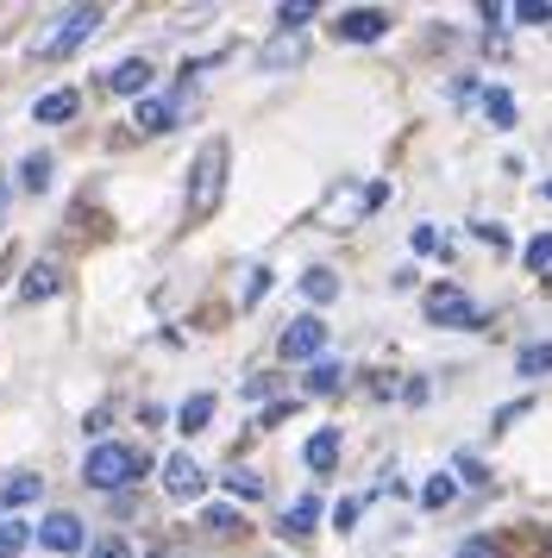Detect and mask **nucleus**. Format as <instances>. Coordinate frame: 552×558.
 Here are the masks:
<instances>
[{
    "label": "nucleus",
    "instance_id": "nucleus-1",
    "mask_svg": "<svg viewBox=\"0 0 552 558\" xmlns=\"http://www.w3.org/2000/svg\"><path fill=\"white\" fill-rule=\"evenodd\" d=\"M226 163H232V145H226V138H207L195 151V163H189V202H182V220H189V227H201L207 214H220Z\"/></svg>",
    "mask_w": 552,
    "mask_h": 558
},
{
    "label": "nucleus",
    "instance_id": "nucleus-2",
    "mask_svg": "<svg viewBox=\"0 0 552 558\" xmlns=\"http://www.w3.org/2000/svg\"><path fill=\"white\" fill-rule=\"evenodd\" d=\"M145 471H151V458L139 446H120V439H95L88 458H82V483L88 489H132Z\"/></svg>",
    "mask_w": 552,
    "mask_h": 558
},
{
    "label": "nucleus",
    "instance_id": "nucleus-3",
    "mask_svg": "<svg viewBox=\"0 0 552 558\" xmlns=\"http://www.w3.org/2000/svg\"><path fill=\"white\" fill-rule=\"evenodd\" d=\"M100 20H107V7H63V13H50L45 32L32 38V51L45 57V63H57V57H75L88 38L100 32Z\"/></svg>",
    "mask_w": 552,
    "mask_h": 558
},
{
    "label": "nucleus",
    "instance_id": "nucleus-4",
    "mask_svg": "<svg viewBox=\"0 0 552 558\" xmlns=\"http://www.w3.org/2000/svg\"><path fill=\"white\" fill-rule=\"evenodd\" d=\"M421 307H427V320H433V327H452V332H477V327H483V307H477L458 282H433Z\"/></svg>",
    "mask_w": 552,
    "mask_h": 558
},
{
    "label": "nucleus",
    "instance_id": "nucleus-5",
    "mask_svg": "<svg viewBox=\"0 0 552 558\" xmlns=\"http://www.w3.org/2000/svg\"><path fill=\"white\" fill-rule=\"evenodd\" d=\"M32 546H45L50 558H75V553H88V533H82V514H70V508H57V514H45V521L32 527Z\"/></svg>",
    "mask_w": 552,
    "mask_h": 558
},
{
    "label": "nucleus",
    "instance_id": "nucleus-6",
    "mask_svg": "<svg viewBox=\"0 0 552 558\" xmlns=\"http://www.w3.org/2000/svg\"><path fill=\"white\" fill-rule=\"evenodd\" d=\"M383 202H389V189H383V182H371V189H351V182H346V189H333V195H326L321 220L333 232H346L358 214H371V207H383Z\"/></svg>",
    "mask_w": 552,
    "mask_h": 558
},
{
    "label": "nucleus",
    "instance_id": "nucleus-7",
    "mask_svg": "<svg viewBox=\"0 0 552 558\" xmlns=\"http://www.w3.org/2000/svg\"><path fill=\"white\" fill-rule=\"evenodd\" d=\"M276 352L289 357V364H314V357H326V320L321 314H296V320L283 327V339H276Z\"/></svg>",
    "mask_w": 552,
    "mask_h": 558
},
{
    "label": "nucleus",
    "instance_id": "nucleus-8",
    "mask_svg": "<svg viewBox=\"0 0 552 558\" xmlns=\"http://www.w3.org/2000/svg\"><path fill=\"white\" fill-rule=\"evenodd\" d=\"M383 32H389V13H383V7H346V13L333 20V38H339V45H376Z\"/></svg>",
    "mask_w": 552,
    "mask_h": 558
},
{
    "label": "nucleus",
    "instance_id": "nucleus-9",
    "mask_svg": "<svg viewBox=\"0 0 552 558\" xmlns=\"http://www.w3.org/2000/svg\"><path fill=\"white\" fill-rule=\"evenodd\" d=\"M151 76H157V70H151V57H120V63H107V70H100V88H107V95H132V101H145Z\"/></svg>",
    "mask_w": 552,
    "mask_h": 558
},
{
    "label": "nucleus",
    "instance_id": "nucleus-10",
    "mask_svg": "<svg viewBox=\"0 0 552 558\" xmlns=\"http://www.w3.org/2000/svg\"><path fill=\"white\" fill-rule=\"evenodd\" d=\"M164 489H170L176 502H195L201 489H207V471H201L189 452H170L164 458Z\"/></svg>",
    "mask_w": 552,
    "mask_h": 558
},
{
    "label": "nucleus",
    "instance_id": "nucleus-11",
    "mask_svg": "<svg viewBox=\"0 0 552 558\" xmlns=\"http://www.w3.org/2000/svg\"><path fill=\"white\" fill-rule=\"evenodd\" d=\"M75 113H82V95H75V88H50V95L32 101V120H38V126H63Z\"/></svg>",
    "mask_w": 552,
    "mask_h": 558
},
{
    "label": "nucleus",
    "instance_id": "nucleus-12",
    "mask_svg": "<svg viewBox=\"0 0 552 558\" xmlns=\"http://www.w3.org/2000/svg\"><path fill=\"white\" fill-rule=\"evenodd\" d=\"M301 464H308L314 477H326V471L339 464V427H314V433H308V446H301Z\"/></svg>",
    "mask_w": 552,
    "mask_h": 558
},
{
    "label": "nucleus",
    "instance_id": "nucleus-13",
    "mask_svg": "<svg viewBox=\"0 0 552 558\" xmlns=\"http://www.w3.org/2000/svg\"><path fill=\"white\" fill-rule=\"evenodd\" d=\"M57 289H63V270H57L50 257H38V264L25 270V282H20V302H25V307H38V302H50Z\"/></svg>",
    "mask_w": 552,
    "mask_h": 558
},
{
    "label": "nucleus",
    "instance_id": "nucleus-14",
    "mask_svg": "<svg viewBox=\"0 0 552 558\" xmlns=\"http://www.w3.org/2000/svg\"><path fill=\"white\" fill-rule=\"evenodd\" d=\"M176 113H182V107H176L170 95H145V101H139V113H132V126L157 138V132H176Z\"/></svg>",
    "mask_w": 552,
    "mask_h": 558
},
{
    "label": "nucleus",
    "instance_id": "nucleus-15",
    "mask_svg": "<svg viewBox=\"0 0 552 558\" xmlns=\"http://www.w3.org/2000/svg\"><path fill=\"white\" fill-rule=\"evenodd\" d=\"M214 396H207V389H201V396H189V402L176 408V433H189V439H195V433H207L214 427Z\"/></svg>",
    "mask_w": 552,
    "mask_h": 558
},
{
    "label": "nucleus",
    "instance_id": "nucleus-16",
    "mask_svg": "<svg viewBox=\"0 0 552 558\" xmlns=\"http://www.w3.org/2000/svg\"><path fill=\"white\" fill-rule=\"evenodd\" d=\"M38 496H45V477H32V471H20V477L0 483V508H13V514H20V508H32Z\"/></svg>",
    "mask_w": 552,
    "mask_h": 558
},
{
    "label": "nucleus",
    "instance_id": "nucleus-17",
    "mask_svg": "<svg viewBox=\"0 0 552 558\" xmlns=\"http://www.w3.org/2000/svg\"><path fill=\"white\" fill-rule=\"evenodd\" d=\"M321 514H326L321 496H296V502L283 508V533H296V539H301V533H314V527H321Z\"/></svg>",
    "mask_w": 552,
    "mask_h": 558
},
{
    "label": "nucleus",
    "instance_id": "nucleus-18",
    "mask_svg": "<svg viewBox=\"0 0 552 558\" xmlns=\"http://www.w3.org/2000/svg\"><path fill=\"white\" fill-rule=\"evenodd\" d=\"M339 383H346V364H333V357H314V364H308V377H301V389H308V396H333Z\"/></svg>",
    "mask_w": 552,
    "mask_h": 558
},
{
    "label": "nucleus",
    "instance_id": "nucleus-19",
    "mask_svg": "<svg viewBox=\"0 0 552 558\" xmlns=\"http://www.w3.org/2000/svg\"><path fill=\"white\" fill-rule=\"evenodd\" d=\"M50 170H57V163H50V151H25L20 157V189H25V195H45Z\"/></svg>",
    "mask_w": 552,
    "mask_h": 558
},
{
    "label": "nucleus",
    "instance_id": "nucleus-20",
    "mask_svg": "<svg viewBox=\"0 0 552 558\" xmlns=\"http://www.w3.org/2000/svg\"><path fill=\"white\" fill-rule=\"evenodd\" d=\"M301 295H308V307H326V302H339V277L333 270H301Z\"/></svg>",
    "mask_w": 552,
    "mask_h": 558
},
{
    "label": "nucleus",
    "instance_id": "nucleus-21",
    "mask_svg": "<svg viewBox=\"0 0 552 558\" xmlns=\"http://www.w3.org/2000/svg\"><path fill=\"white\" fill-rule=\"evenodd\" d=\"M483 113H490L496 132H508L515 126V95H508V88H483Z\"/></svg>",
    "mask_w": 552,
    "mask_h": 558
},
{
    "label": "nucleus",
    "instance_id": "nucleus-22",
    "mask_svg": "<svg viewBox=\"0 0 552 558\" xmlns=\"http://www.w3.org/2000/svg\"><path fill=\"white\" fill-rule=\"evenodd\" d=\"M452 496H458V477H452V471H433V477L421 483V508H446Z\"/></svg>",
    "mask_w": 552,
    "mask_h": 558
},
{
    "label": "nucleus",
    "instance_id": "nucleus-23",
    "mask_svg": "<svg viewBox=\"0 0 552 558\" xmlns=\"http://www.w3.org/2000/svg\"><path fill=\"white\" fill-rule=\"evenodd\" d=\"M201 527H207V533H239L245 521H239V508H226V502H207V508H201Z\"/></svg>",
    "mask_w": 552,
    "mask_h": 558
},
{
    "label": "nucleus",
    "instance_id": "nucleus-24",
    "mask_svg": "<svg viewBox=\"0 0 552 558\" xmlns=\"http://www.w3.org/2000/svg\"><path fill=\"white\" fill-rule=\"evenodd\" d=\"M25 546H32V527H25L20 514H13V521H0V558H20Z\"/></svg>",
    "mask_w": 552,
    "mask_h": 558
},
{
    "label": "nucleus",
    "instance_id": "nucleus-25",
    "mask_svg": "<svg viewBox=\"0 0 552 558\" xmlns=\"http://www.w3.org/2000/svg\"><path fill=\"white\" fill-rule=\"evenodd\" d=\"M245 295H239V307H257V302H264V295H271V282H276V270H271V264H251V270H245Z\"/></svg>",
    "mask_w": 552,
    "mask_h": 558
},
{
    "label": "nucleus",
    "instance_id": "nucleus-26",
    "mask_svg": "<svg viewBox=\"0 0 552 558\" xmlns=\"http://www.w3.org/2000/svg\"><path fill=\"white\" fill-rule=\"evenodd\" d=\"M540 371H552V345H521L515 352V377H540Z\"/></svg>",
    "mask_w": 552,
    "mask_h": 558
},
{
    "label": "nucleus",
    "instance_id": "nucleus-27",
    "mask_svg": "<svg viewBox=\"0 0 552 558\" xmlns=\"http://www.w3.org/2000/svg\"><path fill=\"white\" fill-rule=\"evenodd\" d=\"M226 496H239V502H257V496H264V477H257V471H226Z\"/></svg>",
    "mask_w": 552,
    "mask_h": 558
},
{
    "label": "nucleus",
    "instance_id": "nucleus-28",
    "mask_svg": "<svg viewBox=\"0 0 552 558\" xmlns=\"http://www.w3.org/2000/svg\"><path fill=\"white\" fill-rule=\"evenodd\" d=\"M521 264L540 277V270H552V232H540V239H527L521 245Z\"/></svg>",
    "mask_w": 552,
    "mask_h": 558
},
{
    "label": "nucleus",
    "instance_id": "nucleus-29",
    "mask_svg": "<svg viewBox=\"0 0 552 558\" xmlns=\"http://www.w3.org/2000/svg\"><path fill=\"white\" fill-rule=\"evenodd\" d=\"M308 20H314V0H283V7H276V26L283 32H301Z\"/></svg>",
    "mask_w": 552,
    "mask_h": 558
},
{
    "label": "nucleus",
    "instance_id": "nucleus-30",
    "mask_svg": "<svg viewBox=\"0 0 552 558\" xmlns=\"http://www.w3.org/2000/svg\"><path fill=\"white\" fill-rule=\"evenodd\" d=\"M88 558H139V553H132V539H125V533H100L95 546H88Z\"/></svg>",
    "mask_w": 552,
    "mask_h": 558
},
{
    "label": "nucleus",
    "instance_id": "nucleus-31",
    "mask_svg": "<svg viewBox=\"0 0 552 558\" xmlns=\"http://www.w3.org/2000/svg\"><path fill=\"white\" fill-rule=\"evenodd\" d=\"M508 20H521V26H552V7L547 0H521V7H508Z\"/></svg>",
    "mask_w": 552,
    "mask_h": 558
},
{
    "label": "nucleus",
    "instance_id": "nucleus-32",
    "mask_svg": "<svg viewBox=\"0 0 552 558\" xmlns=\"http://www.w3.org/2000/svg\"><path fill=\"white\" fill-rule=\"evenodd\" d=\"M408 252H415V257H433V252H440V232H433V227H415V232H408Z\"/></svg>",
    "mask_w": 552,
    "mask_h": 558
},
{
    "label": "nucleus",
    "instance_id": "nucleus-33",
    "mask_svg": "<svg viewBox=\"0 0 552 558\" xmlns=\"http://www.w3.org/2000/svg\"><path fill=\"white\" fill-rule=\"evenodd\" d=\"M358 514H364V502H358V496H346V502L333 508V527H339V533H351V527H358Z\"/></svg>",
    "mask_w": 552,
    "mask_h": 558
},
{
    "label": "nucleus",
    "instance_id": "nucleus-34",
    "mask_svg": "<svg viewBox=\"0 0 552 558\" xmlns=\"http://www.w3.org/2000/svg\"><path fill=\"white\" fill-rule=\"evenodd\" d=\"M458 477L471 483V489H483V483H490V471H483V464H477L471 452H458Z\"/></svg>",
    "mask_w": 552,
    "mask_h": 558
},
{
    "label": "nucleus",
    "instance_id": "nucleus-35",
    "mask_svg": "<svg viewBox=\"0 0 552 558\" xmlns=\"http://www.w3.org/2000/svg\"><path fill=\"white\" fill-rule=\"evenodd\" d=\"M301 57V45H271V51H264V70H283V63H296Z\"/></svg>",
    "mask_w": 552,
    "mask_h": 558
},
{
    "label": "nucleus",
    "instance_id": "nucleus-36",
    "mask_svg": "<svg viewBox=\"0 0 552 558\" xmlns=\"http://www.w3.org/2000/svg\"><path fill=\"white\" fill-rule=\"evenodd\" d=\"M452 558H502V546H490V539H465Z\"/></svg>",
    "mask_w": 552,
    "mask_h": 558
},
{
    "label": "nucleus",
    "instance_id": "nucleus-37",
    "mask_svg": "<svg viewBox=\"0 0 552 558\" xmlns=\"http://www.w3.org/2000/svg\"><path fill=\"white\" fill-rule=\"evenodd\" d=\"M289 414H296V402H271L264 414H257V433H264V427H276V421H289Z\"/></svg>",
    "mask_w": 552,
    "mask_h": 558
},
{
    "label": "nucleus",
    "instance_id": "nucleus-38",
    "mask_svg": "<svg viewBox=\"0 0 552 558\" xmlns=\"http://www.w3.org/2000/svg\"><path fill=\"white\" fill-rule=\"evenodd\" d=\"M471 232H477V239H483V245H508V232H502V227H496V220H477V227H471Z\"/></svg>",
    "mask_w": 552,
    "mask_h": 558
},
{
    "label": "nucleus",
    "instance_id": "nucleus-39",
    "mask_svg": "<svg viewBox=\"0 0 552 558\" xmlns=\"http://www.w3.org/2000/svg\"><path fill=\"white\" fill-rule=\"evenodd\" d=\"M7 202H13V189H7V177H0V220H7Z\"/></svg>",
    "mask_w": 552,
    "mask_h": 558
},
{
    "label": "nucleus",
    "instance_id": "nucleus-40",
    "mask_svg": "<svg viewBox=\"0 0 552 558\" xmlns=\"http://www.w3.org/2000/svg\"><path fill=\"white\" fill-rule=\"evenodd\" d=\"M7 270H13V257H0V282H7Z\"/></svg>",
    "mask_w": 552,
    "mask_h": 558
},
{
    "label": "nucleus",
    "instance_id": "nucleus-41",
    "mask_svg": "<svg viewBox=\"0 0 552 558\" xmlns=\"http://www.w3.org/2000/svg\"><path fill=\"white\" fill-rule=\"evenodd\" d=\"M540 195H547V202H552V177H547V182H540Z\"/></svg>",
    "mask_w": 552,
    "mask_h": 558
},
{
    "label": "nucleus",
    "instance_id": "nucleus-42",
    "mask_svg": "<svg viewBox=\"0 0 552 558\" xmlns=\"http://www.w3.org/2000/svg\"><path fill=\"white\" fill-rule=\"evenodd\" d=\"M151 558H182V553H164V546H157V553H151Z\"/></svg>",
    "mask_w": 552,
    "mask_h": 558
},
{
    "label": "nucleus",
    "instance_id": "nucleus-43",
    "mask_svg": "<svg viewBox=\"0 0 552 558\" xmlns=\"http://www.w3.org/2000/svg\"><path fill=\"white\" fill-rule=\"evenodd\" d=\"M547 289H552V277H547Z\"/></svg>",
    "mask_w": 552,
    "mask_h": 558
},
{
    "label": "nucleus",
    "instance_id": "nucleus-44",
    "mask_svg": "<svg viewBox=\"0 0 552 558\" xmlns=\"http://www.w3.org/2000/svg\"><path fill=\"white\" fill-rule=\"evenodd\" d=\"M547 546H552V539H547Z\"/></svg>",
    "mask_w": 552,
    "mask_h": 558
}]
</instances>
